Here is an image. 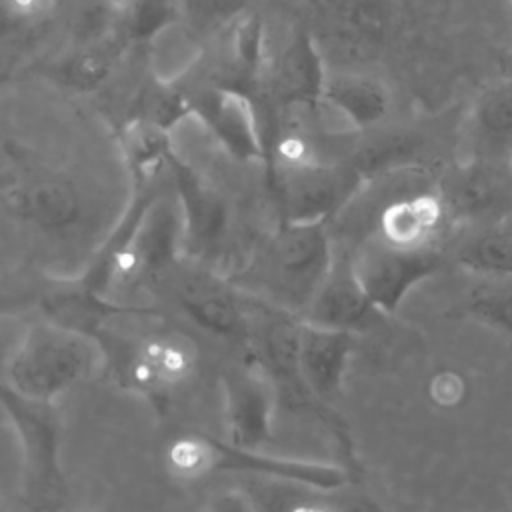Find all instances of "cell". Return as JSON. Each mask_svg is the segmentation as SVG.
<instances>
[{
  "label": "cell",
  "mask_w": 512,
  "mask_h": 512,
  "mask_svg": "<svg viewBox=\"0 0 512 512\" xmlns=\"http://www.w3.org/2000/svg\"><path fill=\"white\" fill-rule=\"evenodd\" d=\"M178 20L198 40L228 32L248 14L250 0H176Z\"/></svg>",
  "instance_id": "cell-25"
},
{
  "label": "cell",
  "mask_w": 512,
  "mask_h": 512,
  "mask_svg": "<svg viewBox=\"0 0 512 512\" xmlns=\"http://www.w3.org/2000/svg\"><path fill=\"white\" fill-rule=\"evenodd\" d=\"M334 498L328 502L332 512H388L378 500L358 488H338L332 492Z\"/></svg>",
  "instance_id": "cell-27"
},
{
  "label": "cell",
  "mask_w": 512,
  "mask_h": 512,
  "mask_svg": "<svg viewBox=\"0 0 512 512\" xmlns=\"http://www.w3.org/2000/svg\"><path fill=\"white\" fill-rule=\"evenodd\" d=\"M220 386L226 440L242 448L264 450L272 440L278 394L256 354L228 366L220 376Z\"/></svg>",
  "instance_id": "cell-11"
},
{
  "label": "cell",
  "mask_w": 512,
  "mask_h": 512,
  "mask_svg": "<svg viewBox=\"0 0 512 512\" xmlns=\"http://www.w3.org/2000/svg\"><path fill=\"white\" fill-rule=\"evenodd\" d=\"M352 350V332L322 328L300 318V372L318 402L332 406L340 398Z\"/></svg>",
  "instance_id": "cell-18"
},
{
  "label": "cell",
  "mask_w": 512,
  "mask_h": 512,
  "mask_svg": "<svg viewBox=\"0 0 512 512\" xmlns=\"http://www.w3.org/2000/svg\"><path fill=\"white\" fill-rule=\"evenodd\" d=\"M190 112L208 130L214 142L236 162H264L266 136L252 92L214 82L186 90Z\"/></svg>",
  "instance_id": "cell-10"
},
{
  "label": "cell",
  "mask_w": 512,
  "mask_h": 512,
  "mask_svg": "<svg viewBox=\"0 0 512 512\" xmlns=\"http://www.w3.org/2000/svg\"><path fill=\"white\" fill-rule=\"evenodd\" d=\"M378 314L354 272L350 252L336 250L326 278L300 318L322 328L354 334L372 324Z\"/></svg>",
  "instance_id": "cell-16"
},
{
  "label": "cell",
  "mask_w": 512,
  "mask_h": 512,
  "mask_svg": "<svg viewBox=\"0 0 512 512\" xmlns=\"http://www.w3.org/2000/svg\"><path fill=\"white\" fill-rule=\"evenodd\" d=\"M10 180H12V174H8V172H0V194L6 190V186L10 184Z\"/></svg>",
  "instance_id": "cell-31"
},
{
  "label": "cell",
  "mask_w": 512,
  "mask_h": 512,
  "mask_svg": "<svg viewBox=\"0 0 512 512\" xmlns=\"http://www.w3.org/2000/svg\"><path fill=\"white\" fill-rule=\"evenodd\" d=\"M288 512H332L328 504H318V502H302L292 506Z\"/></svg>",
  "instance_id": "cell-30"
},
{
  "label": "cell",
  "mask_w": 512,
  "mask_h": 512,
  "mask_svg": "<svg viewBox=\"0 0 512 512\" xmlns=\"http://www.w3.org/2000/svg\"><path fill=\"white\" fill-rule=\"evenodd\" d=\"M320 102L350 132H362L378 126L388 116L392 96L388 86L372 74L338 72L326 76Z\"/></svg>",
  "instance_id": "cell-20"
},
{
  "label": "cell",
  "mask_w": 512,
  "mask_h": 512,
  "mask_svg": "<svg viewBox=\"0 0 512 512\" xmlns=\"http://www.w3.org/2000/svg\"><path fill=\"white\" fill-rule=\"evenodd\" d=\"M334 254L328 222H280L230 280L244 296L302 316Z\"/></svg>",
  "instance_id": "cell-1"
},
{
  "label": "cell",
  "mask_w": 512,
  "mask_h": 512,
  "mask_svg": "<svg viewBox=\"0 0 512 512\" xmlns=\"http://www.w3.org/2000/svg\"><path fill=\"white\" fill-rule=\"evenodd\" d=\"M354 272L380 314H394L404 296L444 264L442 244L402 248L370 232L350 252Z\"/></svg>",
  "instance_id": "cell-8"
},
{
  "label": "cell",
  "mask_w": 512,
  "mask_h": 512,
  "mask_svg": "<svg viewBox=\"0 0 512 512\" xmlns=\"http://www.w3.org/2000/svg\"><path fill=\"white\" fill-rule=\"evenodd\" d=\"M458 262L476 274H512V212L464 240Z\"/></svg>",
  "instance_id": "cell-23"
},
{
  "label": "cell",
  "mask_w": 512,
  "mask_h": 512,
  "mask_svg": "<svg viewBox=\"0 0 512 512\" xmlns=\"http://www.w3.org/2000/svg\"><path fill=\"white\" fill-rule=\"evenodd\" d=\"M106 364L98 340L44 318L26 326L6 368V386L22 398L52 402Z\"/></svg>",
  "instance_id": "cell-2"
},
{
  "label": "cell",
  "mask_w": 512,
  "mask_h": 512,
  "mask_svg": "<svg viewBox=\"0 0 512 512\" xmlns=\"http://www.w3.org/2000/svg\"><path fill=\"white\" fill-rule=\"evenodd\" d=\"M0 408L18 438V486L24 506L32 512H60L70 492L62 464V422L56 404L22 398L0 384Z\"/></svg>",
  "instance_id": "cell-4"
},
{
  "label": "cell",
  "mask_w": 512,
  "mask_h": 512,
  "mask_svg": "<svg viewBox=\"0 0 512 512\" xmlns=\"http://www.w3.org/2000/svg\"><path fill=\"white\" fill-rule=\"evenodd\" d=\"M326 76L322 56L306 32L294 34L264 70V82L278 108L320 104Z\"/></svg>",
  "instance_id": "cell-17"
},
{
  "label": "cell",
  "mask_w": 512,
  "mask_h": 512,
  "mask_svg": "<svg viewBox=\"0 0 512 512\" xmlns=\"http://www.w3.org/2000/svg\"><path fill=\"white\" fill-rule=\"evenodd\" d=\"M166 464L174 476L184 480L214 474H252L318 492H334L354 480V472L342 464L274 456L264 450L236 446L206 432L176 436L166 450Z\"/></svg>",
  "instance_id": "cell-3"
},
{
  "label": "cell",
  "mask_w": 512,
  "mask_h": 512,
  "mask_svg": "<svg viewBox=\"0 0 512 512\" xmlns=\"http://www.w3.org/2000/svg\"><path fill=\"white\" fill-rule=\"evenodd\" d=\"M174 304L198 328L228 340H250L252 320L242 302V292L232 280L220 278L204 264H182V260L162 278Z\"/></svg>",
  "instance_id": "cell-9"
},
{
  "label": "cell",
  "mask_w": 512,
  "mask_h": 512,
  "mask_svg": "<svg viewBox=\"0 0 512 512\" xmlns=\"http://www.w3.org/2000/svg\"><path fill=\"white\" fill-rule=\"evenodd\" d=\"M438 194L448 220L490 224L512 212V172L508 160L470 154L442 176Z\"/></svg>",
  "instance_id": "cell-12"
},
{
  "label": "cell",
  "mask_w": 512,
  "mask_h": 512,
  "mask_svg": "<svg viewBox=\"0 0 512 512\" xmlns=\"http://www.w3.org/2000/svg\"><path fill=\"white\" fill-rule=\"evenodd\" d=\"M166 170L178 202L182 222L184 256L206 262L218 254L228 238L230 210L226 200L202 180V176L176 154L170 156Z\"/></svg>",
  "instance_id": "cell-13"
},
{
  "label": "cell",
  "mask_w": 512,
  "mask_h": 512,
  "mask_svg": "<svg viewBox=\"0 0 512 512\" xmlns=\"http://www.w3.org/2000/svg\"><path fill=\"white\" fill-rule=\"evenodd\" d=\"M20 62V56L12 42L0 40V86L12 78Z\"/></svg>",
  "instance_id": "cell-29"
},
{
  "label": "cell",
  "mask_w": 512,
  "mask_h": 512,
  "mask_svg": "<svg viewBox=\"0 0 512 512\" xmlns=\"http://www.w3.org/2000/svg\"><path fill=\"white\" fill-rule=\"evenodd\" d=\"M256 302L260 306L262 320L256 324V334L252 332V336H256L254 354L276 388L278 404H284L294 412H304L320 420L336 438L346 458V466L356 472L358 460L354 456V444L346 422L336 412H332L330 406L318 402L302 378L298 358L300 316L274 308L260 300Z\"/></svg>",
  "instance_id": "cell-5"
},
{
  "label": "cell",
  "mask_w": 512,
  "mask_h": 512,
  "mask_svg": "<svg viewBox=\"0 0 512 512\" xmlns=\"http://www.w3.org/2000/svg\"><path fill=\"white\" fill-rule=\"evenodd\" d=\"M462 312L492 328L512 332V274H478Z\"/></svg>",
  "instance_id": "cell-24"
},
{
  "label": "cell",
  "mask_w": 512,
  "mask_h": 512,
  "mask_svg": "<svg viewBox=\"0 0 512 512\" xmlns=\"http://www.w3.org/2000/svg\"><path fill=\"white\" fill-rule=\"evenodd\" d=\"M0 196L18 222L50 240L80 234L92 212L88 192L74 174L38 164H22Z\"/></svg>",
  "instance_id": "cell-7"
},
{
  "label": "cell",
  "mask_w": 512,
  "mask_h": 512,
  "mask_svg": "<svg viewBox=\"0 0 512 512\" xmlns=\"http://www.w3.org/2000/svg\"><path fill=\"white\" fill-rule=\"evenodd\" d=\"M474 156L508 160L512 154V78L488 84L474 100L468 116Z\"/></svg>",
  "instance_id": "cell-21"
},
{
  "label": "cell",
  "mask_w": 512,
  "mask_h": 512,
  "mask_svg": "<svg viewBox=\"0 0 512 512\" xmlns=\"http://www.w3.org/2000/svg\"><path fill=\"white\" fill-rule=\"evenodd\" d=\"M176 20V0H86L78 28L80 40L110 36L128 46L154 40Z\"/></svg>",
  "instance_id": "cell-15"
},
{
  "label": "cell",
  "mask_w": 512,
  "mask_h": 512,
  "mask_svg": "<svg viewBox=\"0 0 512 512\" xmlns=\"http://www.w3.org/2000/svg\"><path fill=\"white\" fill-rule=\"evenodd\" d=\"M446 224L448 214L438 190L412 192L382 206L374 232L402 248H424L440 244Z\"/></svg>",
  "instance_id": "cell-19"
},
{
  "label": "cell",
  "mask_w": 512,
  "mask_h": 512,
  "mask_svg": "<svg viewBox=\"0 0 512 512\" xmlns=\"http://www.w3.org/2000/svg\"><path fill=\"white\" fill-rule=\"evenodd\" d=\"M364 180L350 160L266 166V182L280 222H330L354 200Z\"/></svg>",
  "instance_id": "cell-6"
},
{
  "label": "cell",
  "mask_w": 512,
  "mask_h": 512,
  "mask_svg": "<svg viewBox=\"0 0 512 512\" xmlns=\"http://www.w3.org/2000/svg\"><path fill=\"white\" fill-rule=\"evenodd\" d=\"M508 166H510V172H512V154H510V158H508Z\"/></svg>",
  "instance_id": "cell-32"
},
{
  "label": "cell",
  "mask_w": 512,
  "mask_h": 512,
  "mask_svg": "<svg viewBox=\"0 0 512 512\" xmlns=\"http://www.w3.org/2000/svg\"><path fill=\"white\" fill-rule=\"evenodd\" d=\"M112 350L114 354H108L106 362H116L122 384L160 408L168 392L188 376L194 364L190 346L170 336H148Z\"/></svg>",
  "instance_id": "cell-14"
},
{
  "label": "cell",
  "mask_w": 512,
  "mask_h": 512,
  "mask_svg": "<svg viewBox=\"0 0 512 512\" xmlns=\"http://www.w3.org/2000/svg\"><path fill=\"white\" fill-rule=\"evenodd\" d=\"M126 46L110 36L80 40L78 46L60 62V80L74 90H94L114 72Z\"/></svg>",
  "instance_id": "cell-22"
},
{
  "label": "cell",
  "mask_w": 512,
  "mask_h": 512,
  "mask_svg": "<svg viewBox=\"0 0 512 512\" xmlns=\"http://www.w3.org/2000/svg\"><path fill=\"white\" fill-rule=\"evenodd\" d=\"M192 116L188 92L172 82L152 78L136 98L134 118L170 132L180 120Z\"/></svg>",
  "instance_id": "cell-26"
},
{
  "label": "cell",
  "mask_w": 512,
  "mask_h": 512,
  "mask_svg": "<svg viewBox=\"0 0 512 512\" xmlns=\"http://www.w3.org/2000/svg\"><path fill=\"white\" fill-rule=\"evenodd\" d=\"M206 512H256L252 496L240 488H228L212 496Z\"/></svg>",
  "instance_id": "cell-28"
}]
</instances>
